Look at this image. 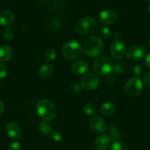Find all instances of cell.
Masks as SVG:
<instances>
[{
	"mask_svg": "<svg viewBox=\"0 0 150 150\" xmlns=\"http://www.w3.org/2000/svg\"><path fill=\"white\" fill-rule=\"evenodd\" d=\"M104 49L103 41L100 37L92 35L85 40L83 50L89 57H98L103 52Z\"/></svg>",
	"mask_w": 150,
	"mask_h": 150,
	"instance_id": "cell-1",
	"label": "cell"
},
{
	"mask_svg": "<svg viewBox=\"0 0 150 150\" xmlns=\"http://www.w3.org/2000/svg\"><path fill=\"white\" fill-rule=\"evenodd\" d=\"M37 112L41 118L47 121L54 119L57 114V110L55 104L46 99L38 101L37 104Z\"/></svg>",
	"mask_w": 150,
	"mask_h": 150,
	"instance_id": "cell-2",
	"label": "cell"
},
{
	"mask_svg": "<svg viewBox=\"0 0 150 150\" xmlns=\"http://www.w3.org/2000/svg\"><path fill=\"white\" fill-rule=\"evenodd\" d=\"M98 28L96 20L91 16H84L79 19L74 26L75 31L79 35H85L95 32Z\"/></svg>",
	"mask_w": 150,
	"mask_h": 150,
	"instance_id": "cell-3",
	"label": "cell"
},
{
	"mask_svg": "<svg viewBox=\"0 0 150 150\" xmlns=\"http://www.w3.org/2000/svg\"><path fill=\"white\" fill-rule=\"evenodd\" d=\"M83 48L79 42L70 41L64 44L62 48V54L69 60H75L81 56Z\"/></svg>",
	"mask_w": 150,
	"mask_h": 150,
	"instance_id": "cell-4",
	"label": "cell"
},
{
	"mask_svg": "<svg viewBox=\"0 0 150 150\" xmlns=\"http://www.w3.org/2000/svg\"><path fill=\"white\" fill-rule=\"evenodd\" d=\"M95 71L101 76L109 75L114 70V64L110 58L106 56H101L95 60L93 64Z\"/></svg>",
	"mask_w": 150,
	"mask_h": 150,
	"instance_id": "cell-5",
	"label": "cell"
},
{
	"mask_svg": "<svg viewBox=\"0 0 150 150\" xmlns=\"http://www.w3.org/2000/svg\"><path fill=\"white\" fill-rule=\"evenodd\" d=\"M143 82L140 78L133 77L129 79L125 85V93L130 97H136L142 93Z\"/></svg>",
	"mask_w": 150,
	"mask_h": 150,
	"instance_id": "cell-6",
	"label": "cell"
},
{
	"mask_svg": "<svg viewBox=\"0 0 150 150\" xmlns=\"http://www.w3.org/2000/svg\"><path fill=\"white\" fill-rule=\"evenodd\" d=\"M110 52L111 56L115 60H120L124 57L126 52L125 44L119 38L114 40L110 47Z\"/></svg>",
	"mask_w": 150,
	"mask_h": 150,
	"instance_id": "cell-7",
	"label": "cell"
},
{
	"mask_svg": "<svg viewBox=\"0 0 150 150\" xmlns=\"http://www.w3.org/2000/svg\"><path fill=\"white\" fill-rule=\"evenodd\" d=\"M100 84V79L94 73L85 74L81 79V85L83 88L88 91L96 89Z\"/></svg>",
	"mask_w": 150,
	"mask_h": 150,
	"instance_id": "cell-8",
	"label": "cell"
},
{
	"mask_svg": "<svg viewBox=\"0 0 150 150\" xmlns=\"http://www.w3.org/2000/svg\"><path fill=\"white\" fill-rule=\"evenodd\" d=\"M145 54H146V50L144 47L139 45L131 46L126 51L127 58L134 62L142 60L144 57Z\"/></svg>",
	"mask_w": 150,
	"mask_h": 150,
	"instance_id": "cell-9",
	"label": "cell"
},
{
	"mask_svg": "<svg viewBox=\"0 0 150 150\" xmlns=\"http://www.w3.org/2000/svg\"><path fill=\"white\" fill-rule=\"evenodd\" d=\"M100 22L103 24L110 25L115 23L117 20V14L115 11L112 10H104L100 13L98 16Z\"/></svg>",
	"mask_w": 150,
	"mask_h": 150,
	"instance_id": "cell-10",
	"label": "cell"
},
{
	"mask_svg": "<svg viewBox=\"0 0 150 150\" xmlns=\"http://www.w3.org/2000/svg\"><path fill=\"white\" fill-rule=\"evenodd\" d=\"M90 128L95 133L100 134L106 129V124L100 116H94L90 121Z\"/></svg>",
	"mask_w": 150,
	"mask_h": 150,
	"instance_id": "cell-11",
	"label": "cell"
},
{
	"mask_svg": "<svg viewBox=\"0 0 150 150\" xmlns=\"http://www.w3.org/2000/svg\"><path fill=\"white\" fill-rule=\"evenodd\" d=\"M110 138L108 134L100 135L94 143V148L95 150H105L110 145Z\"/></svg>",
	"mask_w": 150,
	"mask_h": 150,
	"instance_id": "cell-12",
	"label": "cell"
},
{
	"mask_svg": "<svg viewBox=\"0 0 150 150\" xmlns=\"http://www.w3.org/2000/svg\"><path fill=\"white\" fill-rule=\"evenodd\" d=\"M6 132H7V135L13 139L19 138L22 135L20 126L14 122H10L7 124L6 126Z\"/></svg>",
	"mask_w": 150,
	"mask_h": 150,
	"instance_id": "cell-13",
	"label": "cell"
},
{
	"mask_svg": "<svg viewBox=\"0 0 150 150\" xmlns=\"http://www.w3.org/2000/svg\"><path fill=\"white\" fill-rule=\"evenodd\" d=\"M15 19V14L12 10H4L0 12V24L7 26L11 24Z\"/></svg>",
	"mask_w": 150,
	"mask_h": 150,
	"instance_id": "cell-14",
	"label": "cell"
},
{
	"mask_svg": "<svg viewBox=\"0 0 150 150\" xmlns=\"http://www.w3.org/2000/svg\"><path fill=\"white\" fill-rule=\"evenodd\" d=\"M71 69L73 73H75L76 74H83L88 71L89 66L83 60H79L72 64Z\"/></svg>",
	"mask_w": 150,
	"mask_h": 150,
	"instance_id": "cell-15",
	"label": "cell"
},
{
	"mask_svg": "<svg viewBox=\"0 0 150 150\" xmlns=\"http://www.w3.org/2000/svg\"><path fill=\"white\" fill-rule=\"evenodd\" d=\"M117 107L116 105L112 102L107 101V102L103 103L100 107V111L103 115L106 116H111L116 112Z\"/></svg>",
	"mask_w": 150,
	"mask_h": 150,
	"instance_id": "cell-16",
	"label": "cell"
},
{
	"mask_svg": "<svg viewBox=\"0 0 150 150\" xmlns=\"http://www.w3.org/2000/svg\"><path fill=\"white\" fill-rule=\"evenodd\" d=\"M13 55L12 49L7 45L0 46V61L6 62L8 61Z\"/></svg>",
	"mask_w": 150,
	"mask_h": 150,
	"instance_id": "cell-17",
	"label": "cell"
},
{
	"mask_svg": "<svg viewBox=\"0 0 150 150\" xmlns=\"http://www.w3.org/2000/svg\"><path fill=\"white\" fill-rule=\"evenodd\" d=\"M53 72H54V67L52 65L49 64V63H45L40 68L39 71H38V75L41 78L45 79V78L51 76Z\"/></svg>",
	"mask_w": 150,
	"mask_h": 150,
	"instance_id": "cell-18",
	"label": "cell"
},
{
	"mask_svg": "<svg viewBox=\"0 0 150 150\" xmlns=\"http://www.w3.org/2000/svg\"><path fill=\"white\" fill-rule=\"evenodd\" d=\"M39 130L43 135H50L52 131L51 123L47 120H42L39 123Z\"/></svg>",
	"mask_w": 150,
	"mask_h": 150,
	"instance_id": "cell-19",
	"label": "cell"
},
{
	"mask_svg": "<svg viewBox=\"0 0 150 150\" xmlns=\"http://www.w3.org/2000/svg\"><path fill=\"white\" fill-rule=\"evenodd\" d=\"M108 132H109L108 135H109L110 138L113 141H117L122 138L121 131L117 126H114V125H111V126H109Z\"/></svg>",
	"mask_w": 150,
	"mask_h": 150,
	"instance_id": "cell-20",
	"label": "cell"
},
{
	"mask_svg": "<svg viewBox=\"0 0 150 150\" xmlns=\"http://www.w3.org/2000/svg\"><path fill=\"white\" fill-rule=\"evenodd\" d=\"M98 33L100 35L102 38H105V39H108L110 38L112 35V32H111V29L108 27V26H100L98 28Z\"/></svg>",
	"mask_w": 150,
	"mask_h": 150,
	"instance_id": "cell-21",
	"label": "cell"
},
{
	"mask_svg": "<svg viewBox=\"0 0 150 150\" xmlns=\"http://www.w3.org/2000/svg\"><path fill=\"white\" fill-rule=\"evenodd\" d=\"M109 150H129V149L123 142L115 141L110 146Z\"/></svg>",
	"mask_w": 150,
	"mask_h": 150,
	"instance_id": "cell-22",
	"label": "cell"
},
{
	"mask_svg": "<svg viewBox=\"0 0 150 150\" xmlns=\"http://www.w3.org/2000/svg\"><path fill=\"white\" fill-rule=\"evenodd\" d=\"M83 112L88 116H94L97 112L96 107L93 104L88 103L83 107Z\"/></svg>",
	"mask_w": 150,
	"mask_h": 150,
	"instance_id": "cell-23",
	"label": "cell"
},
{
	"mask_svg": "<svg viewBox=\"0 0 150 150\" xmlns=\"http://www.w3.org/2000/svg\"><path fill=\"white\" fill-rule=\"evenodd\" d=\"M2 35L3 38L6 41H11V40H13V37H14V33H13V30L10 28L6 27L3 29Z\"/></svg>",
	"mask_w": 150,
	"mask_h": 150,
	"instance_id": "cell-24",
	"label": "cell"
},
{
	"mask_svg": "<svg viewBox=\"0 0 150 150\" xmlns=\"http://www.w3.org/2000/svg\"><path fill=\"white\" fill-rule=\"evenodd\" d=\"M57 57V53L53 49H48L45 52V59L48 61H53Z\"/></svg>",
	"mask_w": 150,
	"mask_h": 150,
	"instance_id": "cell-25",
	"label": "cell"
},
{
	"mask_svg": "<svg viewBox=\"0 0 150 150\" xmlns=\"http://www.w3.org/2000/svg\"><path fill=\"white\" fill-rule=\"evenodd\" d=\"M51 136L53 138V140L55 141H60L63 138V135L60 131L58 130H54L51 131Z\"/></svg>",
	"mask_w": 150,
	"mask_h": 150,
	"instance_id": "cell-26",
	"label": "cell"
},
{
	"mask_svg": "<svg viewBox=\"0 0 150 150\" xmlns=\"http://www.w3.org/2000/svg\"><path fill=\"white\" fill-rule=\"evenodd\" d=\"M7 75V67L4 66L2 63H0V78L3 79V78L6 77Z\"/></svg>",
	"mask_w": 150,
	"mask_h": 150,
	"instance_id": "cell-27",
	"label": "cell"
},
{
	"mask_svg": "<svg viewBox=\"0 0 150 150\" xmlns=\"http://www.w3.org/2000/svg\"><path fill=\"white\" fill-rule=\"evenodd\" d=\"M8 150H21V144L17 141L11 143L8 147Z\"/></svg>",
	"mask_w": 150,
	"mask_h": 150,
	"instance_id": "cell-28",
	"label": "cell"
},
{
	"mask_svg": "<svg viewBox=\"0 0 150 150\" xmlns=\"http://www.w3.org/2000/svg\"><path fill=\"white\" fill-rule=\"evenodd\" d=\"M144 82L148 88H150V74H146L144 76Z\"/></svg>",
	"mask_w": 150,
	"mask_h": 150,
	"instance_id": "cell-29",
	"label": "cell"
},
{
	"mask_svg": "<svg viewBox=\"0 0 150 150\" xmlns=\"http://www.w3.org/2000/svg\"><path fill=\"white\" fill-rule=\"evenodd\" d=\"M114 69H115L116 71H117L118 73H120V72L122 71V69H123L122 65H121L120 63H118L115 66H114Z\"/></svg>",
	"mask_w": 150,
	"mask_h": 150,
	"instance_id": "cell-30",
	"label": "cell"
},
{
	"mask_svg": "<svg viewBox=\"0 0 150 150\" xmlns=\"http://www.w3.org/2000/svg\"><path fill=\"white\" fill-rule=\"evenodd\" d=\"M145 63H146V67L150 70V53L146 55V60H145Z\"/></svg>",
	"mask_w": 150,
	"mask_h": 150,
	"instance_id": "cell-31",
	"label": "cell"
},
{
	"mask_svg": "<svg viewBox=\"0 0 150 150\" xmlns=\"http://www.w3.org/2000/svg\"><path fill=\"white\" fill-rule=\"evenodd\" d=\"M4 110V104L1 101H0V115L3 113Z\"/></svg>",
	"mask_w": 150,
	"mask_h": 150,
	"instance_id": "cell-32",
	"label": "cell"
},
{
	"mask_svg": "<svg viewBox=\"0 0 150 150\" xmlns=\"http://www.w3.org/2000/svg\"><path fill=\"white\" fill-rule=\"evenodd\" d=\"M149 47L150 48V38H149Z\"/></svg>",
	"mask_w": 150,
	"mask_h": 150,
	"instance_id": "cell-33",
	"label": "cell"
},
{
	"mask_svg": "<svg viewBox=\"0 0 150 150\" xmlns=\"http://www.w3.org/2000/svg\"><path fill=\"white\" fill-rule=\"evenodd\" d=\"M149 13H150V4H149Z\"/></svg>",
	"mask_w": 150,
	"mask_h": 150,
	"instance_id": "cell-34",
	"label": "cell"
},
{
	"mask_svg": "<svg viewBox=\"0 0 150 150\" xmlns=\"http://www.w3.org/2000/svg\"><path fill=\"white\" fill-rule=\"evenodd\" d=\"M146 1H150V0H146Z\"/></svg>",
	"mask_w": 150,
	"mask_h": 150,
	"instance_id": "cell-35",
	"label": "cell"
}]
</instances>
